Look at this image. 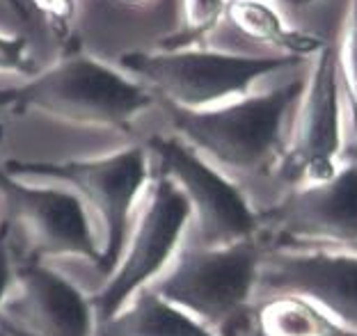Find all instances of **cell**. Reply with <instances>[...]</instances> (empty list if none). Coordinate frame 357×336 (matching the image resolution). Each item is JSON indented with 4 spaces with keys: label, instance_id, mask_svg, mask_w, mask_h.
Returning a JSON list of instances; mask_svg holds the SVG:
<instances>
[{
    "label": "cell",
    "instance_id": "obj_1",
    "mask_svg": "<svg viewBox=\"0 0 357 336\" xmlns=\"http://www.w3.org/2000/svg\"><path fill=\"white\" fill-rule=\"evenodd\" d=\"M158 103L142 83L78 44L58 62L14 87H0V112L44 114L71 126L131 135L142 112Z\"/></svg>",
    "mask_w": 357,
    "mask_h": 336
},
{
    "label": "cell",
    "instance_id": "obj_2",
    "mask_svg": "<svg viewBox=\"0 0 357 336\" xmlns=\"http://www.w3.org/2000/svg\"><path fill=\"white\" fill-rule=\"evenodd\" d=\"M305 78L248 94L206 110H183L163 103L169 128L225 174L268 176L278 162L289 117L303 96Z\"/></svg>",
    "mask_w": 357,
    "mask_h": 336
},
{
    "label": "cell",
    "instance_id": "obj_3",
    "mask_svg": "<svg viewBox=\"0 0 357 336\" xmlns=\"http://www.w3.org/2000/svg\"><path fill=\"white\" fill-rule=\"evenodd\" d=\"M3 167L14 176L37 178L74 190L103 234L99 273L108 277L115 270L135 211L153 176V160L147 146L131 144L103 155L69 160L10 158Z\"/></svg>",
    "mask_w": 357,
    "mask_h": 336
},
{
    "label": "cell",
    "instance_id": "obj_4",
    "mask_svg": "<svg viewBox=\"0 0 357 336\" xmlns=\"http://www.w3.org/2000/svg\"><path fill=\"white\" fill-rule=\"evenodd\" d=\"M261 259L264 243L259 238L206 247L185 236L151 289L215 334L231 336L236 323L252 314Z\"/></svg>",
    "mask_w": 357,
    "mask_h": 336
},
{
    "label": "cell",
    "instance_id": "obj_5",
    "mask_svg": "<svg viewBox=\"0 0 357 336\" xmlns=\"http://www.w3.org/2000/svg\"><path fill=\"white\" fill-rule=\"evenodd\" d=\"M298 57H245L204 46L128 51L119 55V69L142 83L158 103L183 110H206L236 101L266 73L296 64Z\"/></svg>",
    "mask_w": 357,
    "mask_h": 336
},
{
    "label": "cell",
    "instance_id": "obj_6",
    "mask_svg": "<svg viewBox=\"0 0 357 336\" xmlns=\"http://www.w3.org/2000/svg\"><path fill=\"white\" fill-rule=\"evenodd\" d=\"M190 217L183 190L153 167L115 270L99 291L89 295L99 323L115 316L137 291L147 289L165 273L188 236Z\"/></svg>",
    "mask_w": 357,
    "mask_h": 336
},
{
    "label": "cell",
    "instance_id": "obj_7",
    "mask_svg": "<svg viewBox=\"0 0 357 336\" xmlns=\"http://www.w3.org/2000/svg\"><path fill=\"white\" fill-rule=\"evenodd\" d=\"M342 83L337 44H323L314 55L303 96L296 105L282 153L268 178L280 194L291 188L326 183L342 167Z\"/></svg>",
    "mask_w": 357,
    "mask_h": 336
},
{
    "label": "cell",
    "instance_id": "obj_8",
    "mask_svg": "<svg viewBox=\"0 0 357 336\" xmlns=\"http://www.w3.org/2000/svg\"><path fill=\"white\" fill-rule=\"evenodd\" d=\"M144 146L153 167L181 188L190 204L188 236L206 247L259 238V211L248 201L236 178L225 174L174 133L151 135Z\"/></svg>",
    "mask_w": 357,
    "mask_h": 336
},
{
    "label": "cell",
    "instance_id": "obj_9",
    "mask_svg": "<svg viewBox=\"0 0 357 336\" xmlns=\"http://www.w3.org/2000/svg\"><path fill=\"white\" fill-rule=\"evenodd\" d=\"M266 247H326L357 252V160L326 183L291 188L259 211Z\"/></svg>",
    "mask_w": 357,
    "mask_h": 336
},
{
    "label": "cell",
    "instance_id": "obj_10",
    "mask_svg": "<svg viewBox=\"0 0 357 336\" xmlns=\"http://www.w3.org/2000/svg\"><path fill=\"white\" fill-rule=\"evenodd\" d=\"M0 197L7 220L21 229L32 259H83L101 268V240L96 222L83 199L69 188L39 185L10 174L0 165Z\"/></svg>",
    "mask_w": 357,
    "mask_h": 336
},
{
    "label": "cell",
    "instance_id": "obj_11",
    "mask_svg": "<svg viewBox=\"0 0 357 336\" xmlns=\"http://www.w3.org/2000/svg\"><path fill=\"white\" fill-rule=\"evenodd\" d=\"M294 293L357 334V252L326 247H266L257 298Z\"/></svg>",
    "mask_w": 357,
    "mask_h": 336
},
{
    "label": "cell",
    "instance_id": "obj_12",
    "mask_svg": "<svg viewBox=\"0 0 357 336\" xmlns=\"http://www.w3.org/2000/svg\"><path fill=\"white\" fill-rule=\"evenodd\" d=\"M0 321L26 336H96L99 330L92 298L60 270L32 257L16 264Z\"/></svg>",
    "mask_w": 357,
    "mask_h": 336
},
{
    "label": "cell",
    "instance_id": "obj_13",
    "mask_svg": "<svg viewBox=\"0 0 357 336\" xmlns=\"http://www.w3.org/2000/svg\"><path fill=\"white\" fill-rule=\"evenodd\" d=\"M96 336H220L188 311L172 305L147 286L137 291L115 316L99 323Z\"/></svg>",
    "mask_w": 357,
    "mask_h": 336
},
{
    "label": "cell",
    "instance_id": "obj_14",
    "mask_svg": "<svg viewBox=\"0 0 357 336\" xmlns=\"http://www.w3.org/2000/svg\"><path fill=\"white\" fill-rule=\"evenodd\" d=\"M255 336H357L328 311L294 293H271L255 300Z\"/></svg>",
    "mask_w": 357,
    "mask_h": 336
},
{
    "label": "cell",
    "instance_id": "obj_15",
    "mask_svg": "<svg viewBox=\"0 0 357 336\" xmlns=\"http://www.w3.org/2000/svg\"><path fill=\"white\" fill-rule=\"evenodd\" d=\"M225 16L241 35L259 44L280 46L294 57L316 55L323 48V42H319L316 37L289 30L280 19V14L264 0H229Z\"/></svg>",
    "mask_w": 357,
    "mask_h": 336
},
{
    "label": "cell",
    "instance_id": "obj_16",
    "mask_svg": "<svg viewBox=\"0 0 357 336\" xmlns=\"http://www.w3.org/2000/svg\"><path fill=\"white\" fill-rule=\"evenodd\" d=\"M229 0H181V23L163 48H190L211 35L227 14Z\"/></svg>",
    "mask_w": 357,
    "mask_h": 336
},
{
    "label": "cell",
    "instance_id": "obj_17",
    "mask_svg": "<svg viewBox=\"0 0 357 336\" xmlns=\"http://www.w3.org/2000/svg\"><path fill=\"white\" fill-rule=\"evenodd\" d=\"M337 64L339 83L344 87L348 110H351V124L357 135V0H351V7H348L342 42L337 44Z\"/></svg>",
    "mask_w": 357,
    "mask_h": 336
},
{
    "label": "cell",
    "instance_id": "obj_18",
    "mask_svg": "<svg viewBox=\"0 0 357 336\" xmlns=\"http://www.w3.org/2000/svg\"><path fill=\"white\" fill-rule=\"evenodd\" d=\"M39 69L30 55V42L23 35L0 32V73L21 76L23 80L35 76Z\"/></svg>",
    "mask_w": 357,
    "mask_h": 336
},
{
    "label": "cell",
    "instance_id": "obj_19",
    "mask_svg": "<svg viewBox=\"0 0 357 336\" xmlns=\"http://www.w3.org/2000/svg\"><path fill=\"white\" fill-rule=\"evenodd\" d=\"M35 10L42 12L48 28L60 42L71 39V26L76 19V0H30Z\"/></svg>",
    "mask_w": 357,
    "mask_h": 336
},
{
    "label": "cell",
    "instance_id": "obj_20",
    "mask_svg": "<svg viewBox=\"0 0 357 336\" xmlns=\"http://www.w3.org/2000/svg\"><path fill=\"white\" fill-rule=\"evenodd\" d=\"M16 261H14V227L10 220L0 222V311L14 289Z\"/></svg>",
    "mask_w": 357,
    "mask_h": 336
},
{
    "label": "cell",
    "instance_id": "obj_21",
    "mask_svg": "<svg viewBox=\"0 0 357 336\" xmlns=\"http://www.w3.org/2000/svg\"><path fill=\"white\" fill-rule=\"evenodd\" d=\"M0 5L7 7V10H10L16 16V19L30 23V10H28L26 0H0Z\"/></svg>",
    "mask_w": 357,
    "mask_h": 336
},
{
    "label": "cell",
    "instance_id": "obj_22",
    "mask_svg": "<svg viewBox=\"0 0 357 336\" xmlns=\"http://www.w3.org/2000/svg\"><path fill=\"white\" fill-rule=\"evenodd\" d=\"M0 336H16V334H14V332H10V330H7L5 325H0Z\"/></svg>",
    "mask_w": 357,
    "mask_h": 336
},
{
    "label": "cell",
    "instance_id": "obj_23",
    "mask_svg": "<svg viewBox=\"0 0 357 336\" xmlns=\"http://www.w3.org/2000/svg\"><path fill=\"white\" fill-rule=\"evenodd\" d=\"M0 325H5V327H7V330H10V332H14L16 336H26V334H21L19 330H14V327H10V325H7V323H3V321H0Z\"/></svg>",
    "mask_w": 357,
    "mask_h": 336
},
{
    "label": "cell",
    "instance_id": "obj_24",
    "mask_svg": "<svg viewBox=\"0 0 357 336\" xmlns=\"http://www.w3.org/2000/svg\"><path fill=\"white\" fill-rule=\"evenodd\" d=\"M119 3H144V0H119Z\"/></svg>",
    "mask_w": 357,
    "mask_h": 336
},
{
    "label": "cell",
    "instance_id": "obj_25",
    "mask_svg": "<svg viewBox=\"0 0 357 336\" xmlns=\"http://www.w3.org/2000/svg\"><path fill=\"white\" fill-rule=\"evenodd\" d=\"M3 135H5V128H3V124H0V140H3Z\"/></svg>",
    "mask_w": 357,
    "mask_h": 336
},
{
    "label": "cell",
    "instance_id": "obj_26",
    "mask_svg": "<svg viewBox=\"0 0 357 336\" xmlns=\"http://www.w3.org/2000/svg\"><path fill=\"white\" fill-rule=\"evenodd\" d=\"M355 149H357V137H355ZM353 160H357V155H355V158Z\"/></svg>",
    "mask_w": 357,
    "mask_h": 336
},
{
    "label": "cell",
    "instance_id": "obj_27",
    "mask_svg": "<svg viewBox=\"0 0 357 336\" xmlns=\"http://www.w3.org/2000/svg\"><path fill=\"white\" fill-rule=\"evenodd\" d=\"M296 3H307V0H296Z\"/></svg>",
    "mask_w": 357,
    "mask_h": 336
}]
</instances>
